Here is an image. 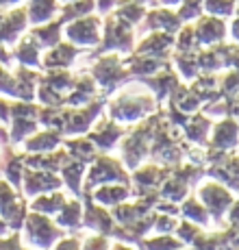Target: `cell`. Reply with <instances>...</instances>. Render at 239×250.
Wrapping results in <instances>:
<instances>
[]
</instances>
